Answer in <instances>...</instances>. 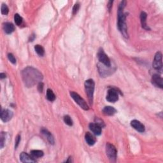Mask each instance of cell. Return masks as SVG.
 <instances>
[{"instance_id": "cell-1", "label": "cell", "mask_w": 163, "mask_h": 163, "mask_svg": "<svg viewBox=\"0 0 163 163\" xmlns=\"http://www.w3.org/2000/svg\"><path fill=\"white\" fill-rule=\"evenodd\" d=\"M22 77L25 86L31 87L36 84L41 82L43 75L38 70L35 68L28 66L22 71Z\"/></svg>"}, {"instance_id": "cell-2", "label": "cell", "mask_w": 163, "mask_h": 163, "mask_svg": "<svg viewBox=\"0 0 163 163\" xmlns=\"http://www.w3.org/2000/svg\"><path fill=\"white\" fill-rule=\"evenodd\" d=\"M126 5V1H122L120 3L118 10V20H117V26L124 37L128 38V32L126 23V15L124 14V9Z\"/></svg>"}, {"instance_id": "cell-3", "label": "cell", "mask_w": 163, "mask_h": 163, "mask_svg": "<svg viewBox=\"0 0 163 163\" xmlns=\"http://www.w3.org/2000/svg\"><path fill=\"white\" fill-rule=\"evenodd\" d=\"M94 86H95V83L92 79H89L85 82V89L90 105H93V102Z\"/></svg>"}, {"instance_id": "cell-4", "label": "cell", "mask_w": 163, "mask_h": 163, "mask_svg": "<svg viewBox=\"0 0 163 163\" xmlns=\"http://www.w3.org/2000/svg\"><path fill=\"white\" fill-rule=\"evenodd\" d=\"M106 153L111 162L116 161L117 151L115 146L110 143H107L106 145Z\"/></svg>"}, {"instance_id": "cell-5", "label": "cell", "mask_w": 163, "mask_h": 163, "mask_svg": "<svg viewBox=\"0 0 163 163\" xmlns=\"http://www.w3.org/2000/svg\"><path fill=\"white\" fill-rule=\"evenodd\" d=\"M70 95L71 97L74 99L75 102L78 105H79L82 108L84 109V110H89V106H88L87 103L86 102L82 97H81V96L79 95V94L76 93L75 92H72L70 93Z\"/></svg>"}, {"instance_id": "cell-6", "label": "cell", "mask_w": 163, "mask_h": 163, "mask_svg": "<svg viewBox=\"0 0 163 163\" xmlns=\"http://www.w3.org/2000/svg\"><path fill=\"white\" fill-rule=\"evenodd\" d=\"M97 56L100 63H102L103 65H105L107 67H111V62L110 59L102 48H100L99 50Z\"/></svg>"}, {"instance_id": "cell-7", "label": "cell", "mask_w": 163, "mask_h": 163, "mask_svg": "<svg viewBox=\"0 0 163 163\" xmlns=\"http://www.w3.org/2000/svg\"><path fill=\"white\" fill-rule=\"evenodd\" d=\"M119 93L115 88H110L107 93L106 100L111 103L116 102L119 99Z\"/></svg>"}, {"instance_id": "cell-8", "label": "cell", "mask_w": 163, "mask_h": 163, "mask_svg": "<svg viewBox=\"0 0 163 163\" xmlns=\"http://www.w3.org/2000/svg\"><path fill=\"white\" fill-rule=\"evenodd\" d=\"M153 68L155 70H160L162 66V53L161 52H157L155 54L154 61L152 63Z\"/></svg>"}, {"instance_id": "cell-9", "label": "cell", "mask_w": 163, "mask_h": 163, "mask_svg": "<svg viewBox=\"0 0 163 163\" xmlns=\"http://www.w3.org/2000/svg\"><path fill=\"white\" fill-rule=\"evenodd\" d=\"M13 117V112L8 109L2 110L1 112V119L3 122H7L10 121Z\"/></svg>"}, {"instance_id": "cell-10", "label": "cell", "mask_w": 163, "mask_h": 163, "mask_svg": "<svg viewBox=\"0 0 163 163\" xmlns=\"http://www.w3.org/2000/svg\"><path fill=\"white\" fill-rule=\"evenodd\" d=\"M131 126L137 131L140 133H143L145 131V128L144 125L137 120H133L131 122Z\"/></svg>"}, {"instance_id": "cell-11", "label": "cell", "mask_w": 163, "mask_h": 163, "mask_svg": "<svg viewBox=\"0 0 163 163\" xmlns=\"http://www.w3.org/2000/svg\"><path fill=\"white\" fill-rule=\"evenodd\" d=\"M152 84L156 87L161 88V89H162L163 87V80L162 77L160 75H154L152 76Z\"/></svg>"}, {"instance_id": "cell-12", "label": "cell", "mask_w": 163, "mask_h": 163, "mask_svg": "<svg viewBox=\"0 0 163 163\" xmlns=\"http://www.w3.org/2000/svg\"><path fill=\"white\" fill-rule=\"evenodd\" d=\"M20 160L22 162H29V163H32V162H35L36 161L34 159L33 157H31L30 155L28 154L26 152H22L20 155Z\"/></svg>"}, {"instance_id": "cell-13", "label": "cell", "mask_w": 163, "mask_h": 163, "mask_svg": "<svg viewBox=\"0 0 163 163\" xmlns=\"http://www.w3.org/2000/svg\"><path fill=\"white\" fill-rule=\"evenodd\" d=\"M89 129L94 135H100L102 134V127L96 123H90L89 124Z\"/></svg>"}, {"instance_id": "cell-14", "label": "cell", "mask_w": 163, "mask_h": 163, "mask_svg": "<svg viewBox=\"0 0 163 163\" xmlns=\"http://www.w3.org/2000/svg\"><path fill=\"white\" fill-rule=\"evenodd\" d=\"M85 140H86L87 144L90 146L94 145L96 142L95 137L89 132H87L86 133V135H85Z\"/></svg>"}, {"instance_id": "cell-15", "label": "cell", "mask_w": 163, "mask_h": 163, "mask_svg": "<svg viewBox=\"0 0 163 163\" xmlns=\"http://www.w3.org/2000/svg\"><path fill=\"white\" fill-rule=\"evenodd\" d=\"M105 66V65H104ZM107 66H100L99 64H98V70H99V72L100 73V75L102 76L105 77L106 76H108L109 75H110L112 73V71H113L112 69H109L108 70H106Z\"/></svg>"}, {"instance_id": "cell-16", "label": "cell", "mask_w": 163, "mask_h": 163, "mask_svg": "<svg viewBox=\"0 0 163 163\" xmlns=\"http://www.w3.org/2000/svg\"><path fill=\"white\" fill-rule=\"evenodd\" d=\"M146 17H147V14L144 12H142L141 14H140V20H141L142 26L146 30H150L151 29L146 24Z\"/></svg>"}, {"instance_id": "cell-17", "label": "cell", "mask_w": 163, "mask_h": 163, "mask_svg": "<svg viewBox=\"0 0 163 163\" xmlns=\"http://www.w3.org/2000/svg\"><path fill=\"white\" fill-rule=\"evenodd\" d=\"M41 133H42V134H44L45 135V136L46 137L48 142H49L50 144H52V145L54 144V136H52V135L49 131H48L47 129L43 128L41 129Z\"/></svg>"}, {"instance_id": "cell-18", "label": "cell", "mask_w": 163, "mask_h": 163, "mask_svg": "<svg viewBox=\"0 0 163 163\" xmlns=\"http://www.w3.org/2000/svg\"><path fill=\"white\" fill-rule=\"evenodd\" d=\"M103 112L106 115L112 116L114 114L117 113V110L115 108H114L113 107L110 106H105L103 110Z\"/></svg>"}, {"instance_id": "cell-19", "label": "cell", "mask_w": 163, "mask_h": 163, "mask_svg": "<svg viewBox=\"0 0 163 163\" xmlns=\"http://www.w3.org/2000/svg\"><path fill=\"white\" fill-rule=\"evenodd\" d=\"M3 28H4L5 32L6 34H11L15 30V26L10 22H6L3 26Z\"/></svg>"}, {"instance_id": "cell-20", "label": "cell", "mask_w": 163, "mask_h": 163, "mask_svg": "<svg viewBox=\"0 0 163 163\" xmlns=\"http://www.w3.org/2000/svg\"><path fill=\"white\" fill-rule=\"evenodd\" d=\"M35 52L37 53L38 55H40V56H44L45 54V50L44 47L40 45H35Z\"/></svg>"}, {"instance_id": "cell-21", "label": "cell", "mask_w": 163, "mask_h": 163, "mask_svg": "<svg viewBox=\"0 0 163 163\" xmlns=\"http://www.w3.org/2000/svg\"><path fill=\"white\" fill-rule=\"evenodd\" d=\"M47 98L50 102H54L55 99V96L54 92L50 89H48L47 90Z\"/></svg>"}, {"instance_id": "cell-22", "label": "cell", "mask_w": 163, "mask_h": 163, "mask_svg": "<svg viewBox=\"0 0 163 163\" xmlns=\"http://www.w3.org/2000/svg\"><path fill=\"white\" fill-rule=\"evenodd\" d=\"M31 154L33 157H41L42 156H44V152L39 150H33L31 151Z\"/></svg>"}, {"instance_id": "cell-23", "label": "cell", "mask_w": 163, "mask_h": 163, "mask_svg": "<svg viewBox=\"0 0 163 163\" xmlns=\"http://www.w3.org/2000/svg\"><path fill=\"white\" fill-rule=\"evenodd\" d=\"M14 21L17 26H21L22 23V18L20 15L16 14L14 15Z\"/></svg>"}, {"instance_id": "cell-24", "label": "cell", "mask_w": 163, "mask_h": 163, "mask_svg": "<svg viewBox=\"0 0 163 163\" xmlns=\"http://www.w3.org/2000/svg\"><path fill=\"white\" fill-rule=\"evenodd\" d=\"M64 122L66 124L68 125L69 126H71L73 125V121L69 115H65L64 117Z\"/></svg>"}, {"instance_id": "cell-25", "label": "cell", "mask_w": 163, "mask_h": 163, "mask_svg": "<svg viewBox=\"0 0 163 163\" xmlns=\"http://www.w3.org/2000/svg\"><path fill=\"white\" fill-rule=\"evenodd\" d=\"M1 14L3 15H6L8 14V12H9V9L8 8L7 5L6 4H3L1 6Z\"/></svg>"}, {"instance_id": "cell-26", "label": "cell", "mask_w": 163, "mask_h": 163, "mask_svg": "<svg viewBox=\"0 0 163 163\" xmlns=\"http://www.w3.org/2000/svg\"><path fill=\"white\" fill-rule=\"evenodd\" d=\"M6 140V133L4 132H1V148H3V146L5 145Z\"/></svg>"}, {"instance_id": "cell-27", "label": "cell", "mask_w": 163, "mask_h": 163, "mask_svg": "<svg viewBox=\"0 0 163 163\" xmlns=\"http://www.w3.org/2000/svg\"><path fill=\"white\" fill-rule=\"evenodd\" d=\"M8 58L9 61H10L12 64H15L16 63V59H15V57H14V55H13L12 54H11V53L8 54Z\"/></svg>"}, {"instance_id": "cell-28", "label": "cell", "mask_w": 163, "mask_h": 163, "mask_svg": "<svg viewBox=\"0 0 163 163\" xmlns=\"http://www.w3.org/2000/svg\"><path fill=\"white\" fill-rule=\"evenodd\" d=\"M79 8H80V4H79V3H77L74 5L73 8V11H72L73 15H75L78 12V11H79Z\"/></svg>"}, {"instance_id": "cell-29", "label": "cell", "mask_w": 163, "mask_h": 163, "mask_svg": "<svg viewBox=\"0 0 163 163\" xmlns=\"http://www.w3.org/2000/svg\"><path fill=\"white\" fill-rule=\"evenodd\" d=\"M21 142V136L20 135H18L15 138V148L16 149L19 145V143Z\"/></svg>"}, {"instance_id": "cell-30", "label": "cell", "mask_w": 163, "mask_h": 163, "mask_svg": "<svg viewBox=\"0 0 163 163\" xmlns=\"http://www.w3.org/2000/svg\"><path fill=\"white\" fill-rule=\"evenodd\" d=\"M95 122H96V124H98L99 126H100L101 127H102V128H103V127L105 126V124H104V122H103V120L98 119V118H96L95 119Z\"/></svg>"}, {"instance_id": "cell-31", "label": "cell", "mask_w": 163, "mask_h": 163, "mask_svg": "<svg viewBox=\"0 0 163 163\" xmlns=\"http://www.w3.org/2000/svg\"><path fill=\"white\" fill-rule=\"evenodd\" d=\"M43 89H44V84L41 82H40V83L38 84V89L39 90V92L42 93V91H43Z\"/></svg>"}, {"instance_id": "cell-32", "label": "cell", "mask_w": 163, "mask_h": 163, "mask_svg": "<svg viewBox=\"0 0 163 163\" xmlns=\"http://www.w3.org/2000/svg\"><path fill=\"white\" fill-rule=\"evenodd\" d=\"M113 1H109L108 3V5H107V8L108 9V11L110 12L111 10H112V4H113Z\"/></svg>"}, {"instance_id": "cell-33", "label": "cell", "mask_w": 163, "mask_h": 163, "mask_svg": "<svg viewBox=\"0 0 163 163\" xmlns=\"http://www.w3.org/2000/svg\"><path fill=\"white\" fill-rule=\"evenodd\" d=\"M35 38V35L33 34V35H32L31 37H30V38H29V41H32L34 40V39Z\"/></svg>"}, {"instance_id": "cell-34", "label": "cell", "mask_w": 163, "mask_h": 163, "mask_svg": "<svg viewBox=\"0 0 163 163\" xmlns=\"http://www.w3.org/2000/svg\"><path fill=\"white\" fill-rule=\"evenodd\" d=\"M0 78H1V79H5V78H6V75L5 73H1V74H0Z\"/></svg>"}, {"instance_id": "cell-35", "label": "cell", "mask_w": 163, "mask_h": 163, "mask_svg": "<svg viewBox=\"0 0 163 163\" xmlns=\"http://www.w3.org/2000/svg\"><path fill=\"white\" fill-rule=\"evenodd\" d=\"M72 162V160H71V157H70L69 158H68V159L67 161H66V162Z\"/></svg>"}]
</instances>
